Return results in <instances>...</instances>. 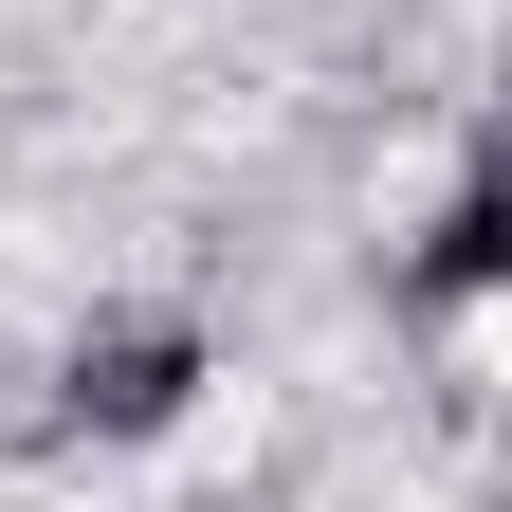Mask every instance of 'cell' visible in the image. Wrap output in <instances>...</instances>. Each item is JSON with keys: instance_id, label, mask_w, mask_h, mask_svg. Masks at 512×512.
<instances>
[{"instance_id": "obj_2", "label": "cell", "mask_w": 512, "mask_h": 512, "mask_svg": "<svg viewBox=\"0 0 512 512\" xmlns=\"http://www.w3.org/2000/svg\"><path fill=\"white\" fill-rule=\"evenodd\" d=\"M476 293H512V147L476 165V202L421 238V311H476Z\"/></svg>"}, {"instance_id": "obj_1", "label": "cell", "mask_w": 512, "mask_h": 512, "mask_svg": "<svg viewBox=\"0 0 512 512\" xmlns=\"http://www.w3.org/2000/svg\"><path fill=\"white\" fill-rule=\"evenodd\" d=\"M183 384H202L183 330H92L55 366V439H147V421H183Z\"/></svg>"}, {"instance_id": "obj_3", "label": "cell", "mask_w": 512, "mask_h": 512, "mask_svg": "<svg viewBox=\"0 0 512 512\" xmlns=\"http://www.w3.org/2000/svg\"><path fill=\"white\" fill-rule=\"evenodd\" d=\"M494 147H512V92H494Z\"/></svg>"}]
</instances>
